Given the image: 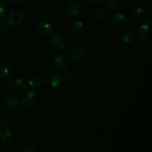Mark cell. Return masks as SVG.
Instances as JSON below:
<instances>
[{"label":"cell","mask_w":152,"mask_h":152,"mask_svg":"<svg viewBox=\"0 0 152 152\" xmlns=\"http://www.w3.org/2000/svg\"><path fill=\"white\" fill-rule=\"evenodd\" d=\"M71 26L73 31L79 34H84L86 30H87V27H86V24L82 22L81 20H79V19H76V20L73 21L71 24Z\"/></svg>","instance_id":"2e32d148"},{"label":"cell","mask_w":152,"mask_h":152,"mask_svg":"<svg viewBox=\"0 0 152 152\" xmlns=\"http://www.w3.org/2000/svg\"><path fill=\"white\" fill-rule=\"evenodd\" d=\"M4 104L7 109H14L19 105L17 96L11 93L6 94L4 96Z\"/></svg>","instance_id":"4fadbf2b"},{"label":"cell","mask_w":152,"mask_h":152,"mask_svg":"<svg viewBox=\"0 0 152 152\" xmlns=\"http://www.w3.org/2000/svg\"><path fill=\"white\" fill-rule=\"evenodd\" d=\"M37 100V94L34 91H28L21 100L20 105L23 108H30L35 105Z\"/></svg>","instance_id":"30bf717a"},{"label":"cell","mask_w":152,"mask_h":152,"mask_svg":"<svg viewBox=\"0 0 152 152\" xmlns=\"http://www.w3.org/2000/svg\"><path fill=\"white\" fill-rule=\"evenodd\" d=\"M86 56V49L83 46H76L69 53V59L73 63H80Z\"/></svg>","instance_id":"ba28073f"},{"label":"cell","mask_w":152,"mask_h":152,"mask_svg":"<svg viewBox=\"0 0 152 152\" xmlns=\"http://www.w3.org/2000/svg\"><path fill=\"white\" fill-rule=\"evenodd\" d=\"M50 47L56 51H62L67 47V40L63 35L58 32L51 34L48 39Z\"/></svg>","instance_id":"3957f363"},{"label":"cell","mask_w":152,"mask_h":152,"mask_svg":"<svg viewBox=\"0 0 152 152\" xmlns=\"http://www.w3.org/2000/svg\"><path fill=\"white\" fill-rule=\"evenodd\" d=\"M23 152H36L37 151V147L34 144H28L25 145L23 148Z\"/></svg>","instance_id":"44dd1931"},{"label":"cell","mask_w":152,"mask_h":152,"mask_svg":"<svg viewBox=\"0 0 152 152\" xmlns=\"http://www.w3.org/2000/svg\"><path fill=\"white\" fill-rule=\"evenodd\" d=\"M28 86L32 90L37 91L41 88L42 80L39 76H32L28 80Z\"/></svg>","instance_id":"ac0fdd59"},{"label":"cell","mask_w":152,"mask_h":152,"mask_svg":"<svg viewBox=\"0 0 152 152\" xmlns=\"http://www.w3.org/2000/svg\"><path fill=\"white\" fill-rule=\"evenodd\" d=\"M54 65L55 68L58 71L64 72L69 68V61H68V58L64 55H58L55 57Z\"/></svg>","instance_id":"7c38bea8"},{"label":"cell","mask_w":152,"mask_h":152,"mask_svg":"<svg viewBox=\"0 0 152 152\" xmlns=\"http://www.w3.org/2000/svg\"><path fill=\"white\" fill-rule=\"evenodd\" d=\"M6 15V8L4 4L0 2V20H2Z\"/></svg>","instance_id":"603a6c76"},{"label":"cell","mask_w":152,"mask_h":152,"mask_svg":"<svg viewBox=\"0 0 152 152\" xmlns=\"http://www.w3.org/2000/svg\"><path fill=\"white\" fill-rule=\"evenodd\" d=\"M14 137V134L11 126L7 122L0 123V141L4 143L11 142Z\"/></svg>","instance_id":"8992f818"},{"label":"cell","mask_w":152,"mask_h":152,"mask_svg":"<svg viewBox=\"0 0 152 152\" xmlns=\"http://www.w3.org/2000/svg\"><path fill=\"white\" fill-rule=\"evenodd\" d=\"M10 74V68L7 64L0 65V77L1 78H7Z\"/></svg>","instance_id":"d6986e66"},{"label":"cell","mask_w":152,"mask_h":152,"mask_svg":"<svg viewBox=\"0 0 152 152\" xmlns=\"http://www.w3.org/2000/svg\"><path fill=\"white\" fill-rule=\"evenodd\" d=\"M137 1H138L139 3H141V4H144V3L148 2L149 0H136Z\"/></svg>","instance_id":"83f0119b"},{"label":"cell","mask_w":152,"mask_h":152,"mask_svg":"<svg viewBox=\"0 0 152 152\" xmlns=\"http://www.w3.org/2000/svg\"><path fill=\"white\" fill-rule=\"evenodd\" d=\"M6 86L11 91L15 93H24L28 89V84L23 79L11 77L6 82Z\"/></svg>","instance_id":"277c9868"},{"label":"cell","mask_w":152,"mask_h":152,"mask_svg":"<svg viewBox=\"0 0 152 152\" xmlns=\"http://www.w3.org/2000/svg\"><path fill=\"white\" fill-rule=\"evenodd\" d=\"M82 12V6L77 1H71L65 7V13L68 17L74 18L79 16Z\"/></svg>","instance_id":"8fae6325"},{"label":"cell","mask_w":152,"mask_h":152,"mask_svg":"<svg viewBox=\"0 0 152 152\" xmlns=\"http://www.w3.org/2000/svg\"><path fill=\"white\" fill-rule=\"evenodd\" d=\"M24 13L19 9H13L10 10L6 17L7 24L10 26H16L23 21Z\"/></svg>","instance_id":"52a82bcc"},{"label":"cell","mask_w":152,"mask_h":152,"mask_svg":"<svg viewBox=\"0 0 152 152\" xmlns=\"http://www.w3.org/2000/svg\"><path fill=\"white\" fill-rule=\"evenodd\" d=\"M110 22L114 28L117 29H123L127 26L129 23V19L125 13L117 11L111 14Z\"/></svg>","instance_id":"5b68a950"},{"label":"cell","mask_w":152,"mask_h":152,"mask_svg":"<svg viewBox=\"0 0 152 152\" xmlns=\"http://www.w3.org/2000/svg\"><path fill=\"white\" fill-rule=\"evenodd\" d=\"M120 39L126 44H131L135 40V35L132 31L123 30L120 34Z\"/></svg>","instance_id":"5bb4252c"},{"label":"cell","mask_w":152,"mask_h":152,"mask_svg":"<svg viewBox=\"0 0 152 152\" xmlns=\"http://www.w3.org/2000/svg\"><path fill=\"white\" fill-rule=\"evenodd\" d=\"M0 148H1V145H0Z\"/></svg>","instance_id":"f1b7e54d"},{"label":"cell","mask_w":152,"mask_h":152,"mask_svg":"<svg viewBox=\"0 0 152 152\" xmlns=\"http://www.w3.org/2000/svg\"><path fill=\"white\" fill-rule=\"evenodd\" d=\"M8 149L12 152H16L19 149V145L16 142H10V144L8 145Z\"/></svg>","instance_id":"7402d4cb"},{"label":"cell","mask_w":152,"mask_h":152,"mask_svg":"<svg viewBox=\"0 0 152 152\" xmlns=\"http://www.w3.org/2000/svg\"><path fill=\"white\" fill-rule=\"evenodd\" d=\"M35 31L39 35L46 37L53 31V25L48 21H39L35 25Z\"/></svg>","instance_id":"9c48e42d"},{"label":"cell","mask_w":152,"mask_h":152,"mask_svg":"<svg viewBox=\"0 0 152 152\" xmlns=\"http://www.w3.org/2000/svg\"><path fill=\"white\" fill-rule=\"evenodd\" d=\"M148 12L143 7H137L132 11V16L137 20H142L148 16Z\"/></svg>","instance_id":"9a60e30c"},{"label":"cell","mask_w":152,"mask_h":152,"mask_svg":"<svg viewBox=\"0 0 152 152\" xmlns=\"http://www.w3.org/2000/svg\"><path fill=\"white\" fill-rule=\"evenodd\" d=\"M8 1L13 4H22V3L25 2L26 0H8Z\"/></svg>","instance_id":"4316f807"},{"label":"cell","mask_w":152,"mask_h":152,"mask_svg":"<svg viewBox=\"0 0 152 152\" xmlns=\"http://www.w3.org/2000/svg\"><path fill=\"white\" fill-rule=\"evenodd\" d=\"M7 29V24L6 22H3L2 20H0V31L3 32Z\"/></svg>","instance_id":"d4e9b609"},{"label":"cell","mask_w":152,"mask_h":152,"mask_svg":"<svg viewBox=\"0 0 152 152\" xmlns=\"http://www.w3.org/2000/svg\"><path fill=\"white\" fill-rule=\"evenodd\" d=\"M64 74L62 75L63 77V79H65V80H70L73 77V74L71 71H64Z\"/></svg>","instance_id":"cb8c5ba5"},{"label":"cell","mask_w":152,"mask_h":152,"mask_svg":"<svg viewBox=\"0 0 152 152\" xmlns=\"http://www.w3.org/2000/svg\"><path fill=\"white\" fill-rule=\"evenodd\" d=\"M43 86L48 90H53L59 88L63 83V77L57 71H52L48 72L42 78Z\"/></svg>","instance_id":"6da1fadb"},{"label":"cell","mask_w":152,"mask_h":152,"mask_svg":"<svg viewBox=\"0 0 152 152\" xmlns=\"http://www.w3.org/2000/svg\"><path fill=\"white\" fill-rule=\"evenodd\" d=\"M105 0H87V1L90 4H94V5H98V4H101L104 2Z\"/></svg>","instance_id":"484cf974"},{"label":"cell","mask_w":152,"mask_h":152,"mask_svg":"<svg viewBox=\"0 0 152 152\" xmlns=\"http://www.w3.org/2000/svg\"><path fill=\"white\" fill-rule=\"evenodd\" d=\"M110 14V8L108 5H101L95 11V15L98 19H103L108 17Z\"/></svg>","instance_id":"e0dca14e"},{"label":"cell","mask_w":152,"mask_h":152,"mask_svg":"<svg viewBox=\"0 0 152 152\" xmlns=\"http://www.w3.org/2000/svg\"><path fill=\"white\" fill-rule=\"evenodd\" d=\"M136 34L137 38L141 41H151L152 39L151 20L146 19L144 22H142L137 29Z\"/></svg>","instance_id":"7a4b0ae2"},{"label":"cell","mask_w":152,"mask_h":152,"mask_svg":"<svg viewBox=\"0 0 152 152\" xmlns=\"http://www.w3.org/2000/svg\"><path fill=\"white\" fill-rule=\"evenodd\" d=\"M108 4L112 9H120L124 4V0H108Z\"/></svg>","instance_id":"ffe728a7"}]
</instances>
